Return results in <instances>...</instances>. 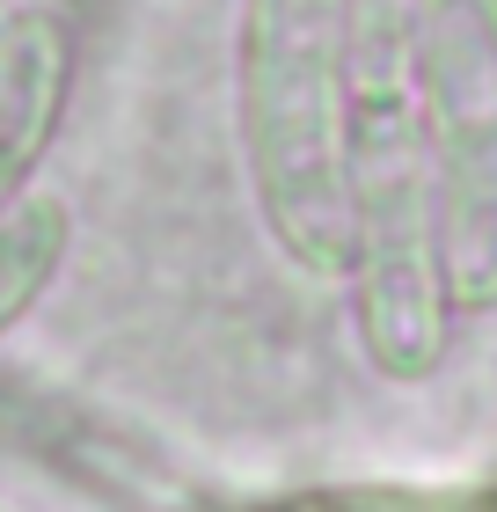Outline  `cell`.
<instances>
[{
  "instance_id": "obj_1",
  "label": "cell",
  "mask_w": 497,
  "mask_h": 512,
  "mask_svg": "<svg viewBox=\"0 0 497 512\" xmlns=\"http://www.w3.org/2000/svg\"><path fill=\"white\" fill-rule=\"evenodd\" d=\"M234 125L271 242L307 278H344V0H242Z\"/></svg>"
},
{
  "instance_id": "obj_2",
  "label": "cell",
  "mask_w": 497,
  "mask_h": 512,
  "mask_svg": "<svg viewBox=\"0 0 497 512\" xmlns=\"http://www.w3.org/2000/svg\"><path fill=\"white\" fill-rule=\"evenodd\" d=\"M417 125L446 308H497V0H417Z\"/></svg>"
},
{
  "instance_id": "obj_3",
  "label": "cell",
  "mask_w": 497,
  "mask_h": 512,
  "mask_svg": "<svg viewBox=\"0 0 497 512\" xmlns=\"http://www.w3.org/2000/svg\"><path fill=\"white\" fill-rule=\"evenodd\" d=\"M0 439L103 512H227L220 483L96 395L0 366Z\"/></svg>"
},
{
  "instance_id": "obj_4",
  "label": "cell",
  "mask_w": 497,
  "mask_h": 512,
  "mask_svg": "<svg viewBox=\"0 0 497 512\" xmlns=\"http://www.w3.org/2000/svg\"><path fill=\"white\" fill-rule=\"evenodd\" d=\"M74 22L59 8H8L0 15V205L30 198L44 147L59 139L66 96H74Z\"/></svg>"
},
{
  "instance_id": "obj_5",
  "label": "cell",
  "mask_w": 497,
  "mask_h": 512,
  "mask_svg": "<svg viewBox=\"0 0 497 512\" xmlns=\"http://www.w3.org/2000/svg\"><path fill=\"white\" fill-rule=\"evenodd\" d=\"M66 242H74V220H66L59 198H15L0 205V344L22 315L52 293V278L66 264Z\"/></svg>"
},
{
  "instance_id": "obj_6",
  "label": "cell",
  "mask_w": 497,
  "mask_h": 512,
  "mask_svg": "<svg viewBox=\"0 0 497 512\" xmlns=\"http://www.w3.org/2000/svg\"><path fill=\"white\" fill-rule=\"evenodd\" d=\"M256 512H468V491H300Z\"/></svg>"
},
{
  "instance_id": "obj_7",
  "label": "cell",
  "mask_w": 497,
  "mask_h": 512,
  "mask_svg": "<svg viewBox=\"0 0 497 512\" xmlns=\"http://www.w3.org/2000/svg\"><path fill=\"white\" fill-rule=\"evenodd\" d=\"M468 512H497V491H476V505H468Z\"/></svg>"
}]
</instances>
